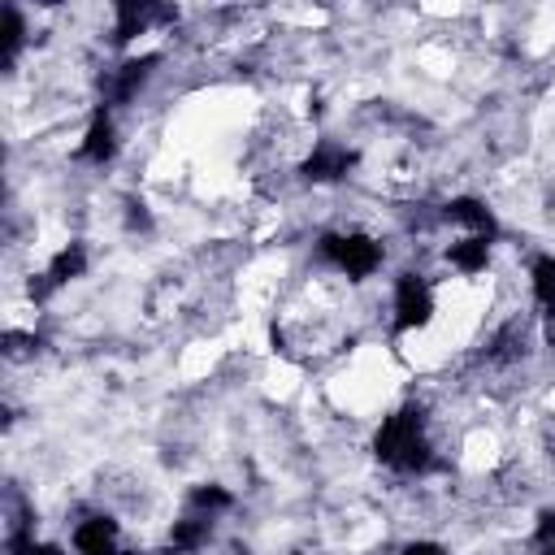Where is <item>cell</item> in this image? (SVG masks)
<instances>
[{
  "mask_svg": "<svg viewBox=\"0 0 555 555\" xmlns=\"http://www.w3.org/2000/svg\"><path fill=\"white\" fill-rule=\"evenodd\" d=\"M542 555H555V542H546V546H542Z\"/></svg>",
  "mask_w": 555,
  "mask_h": 555,
  "instance_id": "18",
  "label": "cell"
},
{
  "mask_svg": "<svg viewBox=\"0 0 555 555\" xmlns=\"http://www.w3.org/2000/svg\"><path fill=\"white\" fill-rule=\"evenodd\" d=\"M356 165H360V152H356V147L325 139V143H317V147L299 160V173H304V182H312V186H334V182H347Z\"/></svg>",
  "mask_w": 555,
  "mask_h": 555,
  "instance_id": "4",
  "label": "cell"
},
{
  "mask_svg": "<svg viewBox=\"0 0 555 555\" xmlns=\"http://www.w3.org/2000/svg\"><path fill=\"white\" fill-rule=\"evenodd\" d=\"M22 39H26V17L17 4H4L0 13V61L13 65V56L22 52Z\"/></svg>",
  "mask_w": 555,
  "mask_h": 555,
  "instance_id": "14",
  "label": "cell"
},
{
  "mask_svg": "<svg viewBox=\"0 0 555 555\" xmlns=\"http://www.w3.org/2000/svg\"><path fill=\"white\" fill-rule=\"evenodd\" d=\"M186 503H191L195 512H204V516H217V512H230V507H234V490H225V486H217V481H204V486H191Z\"/></svg>",
  "mask_w": 555,
  "mask_h": 555,
  "instance_id": "15",
  "label": "cell"
},
{
  "mask_svg": "<svg viewBox=\"0 0 555 555\" xmlns=\"http://www.w3.org/2000/svg\"><path fill=\"white\" fill-rule=\"evenodd\" d=\"M113 43L117 48H126L134 35H147L152 26H169V22H178V9L173 4H152V0H117L113 4Z\"/></svg>",
  "mask_w": 555,
  "mask_h": 555,
  "instance_id": "6",
  "label": "cell"
},
{
  "mask_svg": "<svg viewBox=\"0 0 555 555\" xmlns=\"http://www.w3.org/2000/svg\"><path fill=\"white\" fill-rule=\"evenodd\" d=\"M156 65H160V52H143V56H126L100 87H104V108H121V104H130L134 95H139V87L156 74Z\"/></svg>",
  "mask_w": 555,
  "mask_h": 555,
  "instance_id": "7",
  "label": "cell"
},
{
  "mask_svg": "<svg viewBox=\"0 0 555 555\" xmlns=\"http://www.w3.org/2000/svg\"><path fill=\"white\" fill-rule=\"evenodd\" d=\"M317 260H325L351 282H364L382 269V243L364 230H325L317 238Z\"/></svg>",
  "mask_w": 555,
  "mask_h": 555,
  "instance_id": "2",
  "label": "cell"
},
{
  "mask_svg": "<svg viewBox=\"0 0 555 555\" xmlns=\"http://www.w3.org/2000/svg\"><path fill=\"white\" fill-rule=\"evenodd\" d=\"M9 555H65V546L39 542L30 529H13V533H9Z\"/></svg>",
  "mask_w": 555,
  "mask_h": 555,
  "instance_id": "16",
  "label": "cell"
},
{
  "mask_svg": "<svg viewBox=\"0 0 555 555\" xmlns=\"http://www.w3.org/2000/svg\"><path fill=\"white\" fill-rule=\"evenodd\" d=\"M390 312H395V321H390V325H395V334H416V330H425V325L434 321V312H438L429 278H425V273L403 269V273L395 278Z\"/></svg>",
  "mask_w": 555,
  "mask_h": 555,
  "instance_id": "3",
  "label": "cell"
},
{
  "mask_svg": "<svg viewBox=\"0 0 555 555\" xmlns=\"http://www.w3.org/2000/svg\"><path fill=\"white\" fill-rule=\"evenodd\" d=\"M117 152H121V139H117L113 108L95 104V113H91V121H87L82 143H78V152H74V156H78V160H87V165H108Z\"/></svg>",
  "mask_w": 555,
  "mask_h": 555,
  "instance_id": "8",
  "label": "cell"
},
{
  "mask_svg": "<svg viewBox=\"0 0 555 555\" xmlns=\"http://www.w3.org/2000/svg\"><path fill=\"white\" fill-rule=\"evenodd\" d=\"M546 317H551V330H555V312H546Z\"/></svg>",
  "mask_w": 555,
  "mask_h": 555,
  "instance_id": "19",
  "label": "cell"
},
{
  "mask_svg": "<svg viewBox=\"0 0 555 555\" xmlns=\"http://www.w3.org/2000/svg\"><path fill=\"white\" fill-rule=\"evenodd\" d=\"M373 455L395 473H429L434 468V442H429L425 412L416 403H403L390 416H382V425L373 434Z\"/></svg>",
  "mask_w": 555,
  "mask_h": 555,
  "instance_id": "1",
  "label": "cell"
},
{
  "mask_svg": "<svg viewBox=\"0 0 555 555\" xmlns=\"http://www.w3.org/2000/svg\"><path fill=\"white\" fill-rule=\"evenodd\" d=\"M208 538H212V516H204V512H195V507H191L182 520H173V525H169L165 551H169V555H195Z\"/></svg>",
  "mask_w": 555,
  "mask_h": 555,
  "instance_id": "11",
  "label": "cell"
},
{
  "mask_svg": "<svg viewBox=\"0 0 555 555\" xmlns=\"http://www.w3.org/2000/svg\"><path fill=\"white\" fill-rule=\"evenodd\" d=\"M399 555H451V551L442 542H434V538H416V542H403Z\"/></svg>",
  "mask_w": 555,
  "mask_h": 555,
  "instance_id": "17",
  "label": "cell"
},
{
  "mask_svg": "<svg viewBox=\"0 0 555 555\" xmlns=\"http://www.w3.org/2000/svg\"><path fill=\"white\" fill-rule=\"evenodd\" d=\"M490 238H477V234H464L460 243H451L447 247V260H451V269H460V273H486V264H490Z\"/></svg>",
  "mask_w": 555,
  "mask_h": 555,
  "instance_id": "12",
  "label": "cell"
},
{
  "mask_svg": "<svg viewBox=\"0 0 555 555\" xmlns=\"http://www.w3.org/2000/svg\"><path fill=\"white\" fill-rule=\"evenodd\" d=\"M82 273H87V247H82V243H65L61 251H52L48 269H43V273H35V278L26 282V295H30L35 304H43V299H52L61 286L78 282Z\"/></svg>",
  "mask_w": 555,
  "mask_h": 555,
  "instance_id": "5",
  "label": "cell"
},
{
  "mask_svg": "<svg viewBox=\"0 0 555 555\" xmlns=\"http://www.w3.org/2000/svg\"><path fill=\"white\" fill-rule=\"evenodd\" d=\"M442 217H447L451 225H464V230L477 234V238H490V243H499V234H503L494 208H490L486 199H477V195H451V199L442 204Z\"/></svg>",
  "mask_w": 555,
  "mask_h": 555,
  "instance_id": "9",
  "label": "cell"
},
{
  "mask_svg": "<svg viewBox=\"0 0 555 555\" xmlns=\"http://www.w3.org/2000/svg\"><path fill=\"white\" fill-rule=\"evenodd\" d=\"M529 291H533V304L555 312V251H542L533 256L529 264Z\"/></svg>",
  "mask_w": 555,
  "mask_h": 555,
  "instance_id": "13",
  "label": "cell"
},
{
  "mask_svg": "<svg viewBox=\"0 0 555 555\" xmlns=\"http://www.w3.org/2000/svg\"><path fill=\"white\" fill-rule=\"evenodd\" d=\"M74 551L78 555H126L121 551V529L113 516H87L74 525Z\"/></svg>",
  "mask_w": 555,
  "mask_h": 555,
  "instance_id": "10",
  "label": "cell"
}]
</instances>
